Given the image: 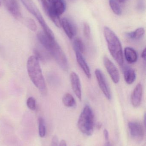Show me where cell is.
I'll list each match as a JSON object with an SVG mask.
<instances>
[{"instance_id":"obj_1","label":"cell","mask_w":146,"mask_h":146,"mask_svg":"<svg viewBox=\"0 0 146 146\" xmlns=\"http://www.w3.org/2000/svg\"><path fill=\"white\" fill-rule=\"evenodd\" d=\"M37 38L41 45L55 59L58 66L64 71L69 69V63L65 53L55 39H51L43 32H39Z\"/></svg>"},{"instance_id":"obj_2","label":"cell","mask_w":146,"mask_h":146,"mask_svg":"<svg viewBox=\"0 0 146 146\" xmlns=\"http://www.w3.org/2000/svg\"><path fill=\"white\" fill-rule=\"evenodd\" d=\"M27 68L28 76L34 86L44 96L47 94V88L39 60L35 56H31L27 60Z\"/></svg>"},{"instance_id":"obj_3","label":"cell","mask_w":146,"mask_h":146,"mask_svg":"<svg viewBox=\"0 0 146 146\" xmlns=\"http://www.w3.org/2000/svg\"><path fill=\"white\" fill-rule=\"evenodd\" d=\"M103 33L110 53L116 62L120 66H122L124 60L120 39L115 32L108 27H105Z\"/></svg>"},{"instance_id":"obj_4","label":"cell","mask_w":146,"mask_h":146,"mask_svg":"<svg viewBox=\"0 0 146 146\" xmlns=\"http://www.w3.org/2000/svg\"><path fill=\"white\" fill-rule=\"evenodd\" d=\"M94 116L93 111L89 106L86 105L80 115L78 127L80 131L87 136L92 135L94 130Z\"/></svg>"},{"instance_id":"obj_5","label":"cell","mask_w":146,"mask_h":146,"mask_svg":"<svg viewBox=\"0 0 146 146\" xmlns=\"http://www.w3.org/2000/svg\"><path fill=\"white\" fill-rule=\"evenodd\" d=\"M27 10L36 18L42 27L43 32L51 39H55V35L44 19L36 4L33 0H20Z\"/></svg>"},{"instance_id":"obj_6","label":"cell","mask_w":146,"mask_h":146,"mask_svg":"<svg viewBox=\"0 0 146 146\" xmlns=\"http://www.w3.org/2000/svg\"><path fill=\"white\" fill-rule=\"evenodd\" d=\"M95 75L99 88L104 95L108 100L111 99V92L104 75L100 69L95 71Z\"/></svg>"},{"instance_id":"obj_7","label":"cell","mask_w":146,"mask_h":146,"mask_svg":"<svg viewBox=\"0 0 146 146\" xmlns=\"http://www.w3.org/2000/svg\"><path fill=\"white\" fill-rule=\"evenodd\" d=\"M103 62L105 67L113 82L117 84L120 81L119 71L115 64L106 56H104Z\"/></svg>"},{"instance_id":"obj_8","label":"cell","mask_w":146,"mask_h":146,"mask_svg":"<svg viewBox=\"0 0 146 146\" xmlns=\"http://www.w3.org/2000/svg\"><path fill=\"white\" fill-rule=\"evenodd\" d=\"M9 13L17 19L22 18V14L17 0H1Z\"/></svg>"},{"instance_id":"obj_9","label":"cell","mask_w":146,"mask_h":146,"mask_svg":"<svg viewBox=\"0 0 146 146\" xmlns=\"http://www.w3.org/2000/svg\"><path fill=\"white\" fill-rule=\"evenodd\" d=\"M129 132L135 139H141L145 135V129L143 125L139 122L131 121L128 123Z\"/></svg>"},{"instance_id":"obj_10","label":"cell","mask_w":146,"mask_h":146,"mask_svg":"<svg viewBox=\"0 0 146 146\" xmlns=\"http://www.w3.org/2000/svg\"><path fill=\"white\" fill-rule=\"evenodd\" d=\"M41 2L44 11L56 26L58 28L61 27V20L60 19V16L56 14L52 11L51 8L50 3L47 0H41Z\"/></svg>"},{"instance_id":"obj_11","label":"cell","mask_w":146,"mask_h":146,"mask_svg":"<svg viewBox=\"0 0 146 146\" xmlns=\"http://www.w3.org/2000/svg\"><path fill=\"white\" fill-rule=\"evenodd\" d=\"M61 27L69 38L72 39L77 33L76 25L73 21L67 18L61 20Z\"/></svg>"},{"instance_id":"obj_12","label":"cell","mask_w":146,"mask_h":146,"mask_svg":"<svg viewBox=\"0 0 146 146\" xmlns=\"http://www.w3.org/2000/svg\"><path fill=\"white\" fill-rule=\"evenodd\" d=\"M70 78L73 91L78 99L80 100H81L82 92L79 77L76 73L73 72L70 74Z\"/></svg>"},{"instance_id":"obj_13","label":"cell","mask_w":146,"mask_h":146,"mask_svg":"<svg viewBox=\"0 0 146 146\" xmlns=\"http://www.w3.org/2000/svg\"><path fill=\"white\" fill-rule=\"evenodd\" d=\"M143 95V87L141 83H138L134 89L131 96V102L132 105L135 108L140 106Z\"/></svg>"},{"instance_id":"obj_14","label":"cell","mask_w":146,"mask_h":146,"mask_svg":"<svg viewBox=\"0 0 146 146\" xmlns=\"http://www.w3.org/2000/svg\"><path fill=\"white\" fill-rule=\"evenodd\" d=\"M50 6L52 11L60 16L65 12L67 4L65 0H52L50 3Z\"/></svg>"},{"instance_id":"obj_15","label":"cell","mask_w":146,"mask_h":146,"mask_svg":"<svg viewBox=\"0 0 146 146\" xmlns=\"http://www.w3.org/2000/svg\"><path fill=\"white\" fill-rule=\"evenodd\" d=\"M75 53L76 60H77L78 64L80 67L82 69V71L85 73L87 77L90 79L91 76L90 68H89L88 64L87 63L84 56H83V55H82L83 54L79 53V52H75Z\"/></svg>"},{"instance_id":"obj_16","label":"cell","mask_w":146,"mask_h":146,"mask_svg":"<svg viewBox=\"0 0 146 146\" xmlns=\"http://www.w3.org/2000/svg\"><path fill=\"white\" fill-rule=\"evenodd\" d=\"M124 56L127 61L129 64H133L138 60V54L136 51L131 47H126L124 49Z\"/></svg>"},{"instance_id":"obj_17","label":"cell","mask_w":146,"mask_h":146,"mask_svg":"<svg viewBox=\"0 0 146 146\" xmlns=\"http://www.w3.org/2000/svg\"><path fill=\"white\" fill-rule=\"evenodd\" d=\"M135 72L130 68H127L124 71V78L125 82L128 84H133L136 79Z\"/></svg>"},{"instance_id":"obj_18","label":"cell","mask_w":146,"mask_h":146,"mask_svg":"<svg viewBox=\"0 0 146 146\" xmlns=\"http://www.w3.org/2000/svg\"><path fill=\"white\" fill-rule=\"evenodd\" d=\"M62 102L66 107H73L76 105V101L72 94L66 93L62 98Z\"/></svg>"},{"instance_id":"obj_19","label":"cell","mask_w":146,"mask_h":146,"mask_svg":"<svg viewBox=\"0 0 146 146\" xmlns=\"http://www.w3.org/2000/svg\"><path fill=\"white\" fill-rule=\"evenodd\" d=\"M145 33V30L142 27L138 28L134 31L127 33V36L131 39L138 40L141 38Z\"/></svg>"},{"instance_id":"obj_20","label":"cell","mask_w":146,"mask_h":146,"mask_svg":"<svg viewBox=\"0 0 146 146\" xmlns=\"http://www.w3.org/2000/svg\"><path fill=\"white\" fill-rule=\"evenodd\" d=\"M73 47L75 52H79L83 54L85 51V45L82 40L79 38H75L73 42Z\"/></svg>"},{"instance_id":"obj_21","label":"cell","mask_w":146,"mask_h":146,"mask_svg":"<svg viewBox=\"0 0 146 146\" xmlns=\"http://www.w3.org/2000/svg\"><path fill=\"white\" fill-rule=\"evenodd\" d=\"M110 7L113 12L117 15L122 14V9L117 0H109Z\"/></svg>"},{"instance_id":"obj_22","label":"cell","mask_w":146,"mask_h":146,"mask_svg":"<svg viewBox=\"0 0 146 146\" xmlns=\"http://www.w3.org/2000/svg\"><path fill=\"white\" fill-rule=\"evenodd\" d=\"M39 133L41 138H43L46 135V129L45 122L43 118L42 117L39 118Z\"/></svg>"},{"instance_id":"obj_23","label":"cell","mask_w":146,"mask_h":146,"mask_svg":"<svg viewBox=\"0 0 146 146\" xmlns=\"http://www.w3.org/2000/svg\"><path fill=\"white\" fill-rule=\"evenodd\" d=\"M25 25L32 31H36L37 30V24L33 19L30 18H26L24 20Z\"/></svg>"},{"instance_id":"obj_24","label":"cell","mask_w":146,"mask_h":146,"mask_svg":"<svg viewBox=\"0 0 146 146\" xmlns=\"http://www.w3.org/2000/svg\"><path fill=\"white\" fill-rule=\"evenodd\" d=\"M27 105L31 110H36V102L35 99L33 97H29L27 100Z\"/></svg>"},{"instance_id":"obj_25","label":"cell","mask_w":146,"mask_h":146,"mask_svg":"<svg viewBox=\"0 0 146 146\" xmlns=\"http://www.w3.org/2000/svg\"><path fill=\"white\" fill-rule=\"evenodd\" d=\"M83 33L84 36L87 39H90L91 38V29L90 26L87 23H85L83 25Z\"/></svg>"},{"instance_id":"obj_26","label":"cell","mask_w":146,"mask_h":146,"mask_svg":"<svg viewBox=\"0 0 146 146\" xmlns=\"http://www.w3.org/2000/svg\"><path fill=\"white\" fill-rule=\"evenodd\" d=\"M58 145V139L56 136L53 137L51 142V146H57Z\"/></svg>"},{"instance_id":"obj_27","label":"cell","mask_w":146,"mask_h":146,"mask_svg":"<svg viewBox=\"0 0 146 146\" xmlns=\"http://www.w3.org/2000/svg\"><path fill=\"white\" fill-rule=\"evenodd\" d=\"M103 135L105 139V140L108 141L109 139V133L108 130L106 129H105L103 130Z\"/></svg>"},{"instance_id":"obj_28","label":"cell","mask_w":146,"mask_h":146,"mask_svg":"<svg viewBox=\"0 0 146 146\" xmlns=\"http://www.w3.org/2000/svg\"><path fill=\"white\" fill-rule=\"evenodd\" d=\"M146 48H145L144 50L142 51V54H141V57L144 59V60H146Z\"/></svg>"},{"instance_id":"obj_29","label":"cell","mask_w":146,"mask_h":146,"mask_svg":"<svg viewBox=\"0 0 146 146\" xmlns=\"http://www.w3.org/2000/svg\"><path fill=\"white\" fill-rule=\"evenodd\" d=\"M59 146H67V142L64 140H62L60 142Z\"/></svg>"},{"instance_id":"obj_30","label":"cell","mask_w":146,"mask_h":146,"mask_svg":"<svg viewBox=\"0 0 146 146\" xmlns=\"http://www.w3.org/2000/svg\"><path fill=\"white\" fill-rule=\"evenodd\" d=\"M119 3H124L126 2L127 1L129 0H117Z\"/></svg>"},{"instance_id":"obj_31","label":"cell","mask_w":146,"mask_h":146,"mask_svg":"<svg viewBox=\"0 0 146 146\" xmlns=\"http://www.w3.org/2000/svg\"><path fill=\"white\" fill-rule=\"evenodd\" d=\"M105 146H112V145H111L110 142L109 141H108L105 143Z\"/></svg>"},{"instance_id":"obj_32","label":"cell","mask_w":146,"mask_h":146,"mask_svg":"<svg viewBox=\"0 0 146 146\" xmlns=\"http://www.w3.org/2000/svg\"><path fill=\"white\" fill-rule=\"evenodd\" d=\"M47 1H48V2H49V3H50L51 2V1H52V0H47Z\"/></svg>"},{"instance_id":"obj_33","label":"cell","mask_w":146,"mask_h":146,"mask_svg":"<svg viewBox=\"0 0 146 146\" xmlns=\"http://www.w3.org/2000/svg\"><path fill=\"white\" fill-rule=\"evenodd\" d=\"M1 1H0V6H1Z\"/></svg>"},{"instance_id":"obj_34","label":"cell","mask_w":146,"mask_h":146,"mask_svg":"<svg viewBox=\"0 0 146 146\" xmlns=\"http://www.w3.org/2000/svg\"><path fill=\"white\" fill-rule=\"evenodd\" d=\"M69 1H74V0H69Z\"/></svg>"}]
</instances>
